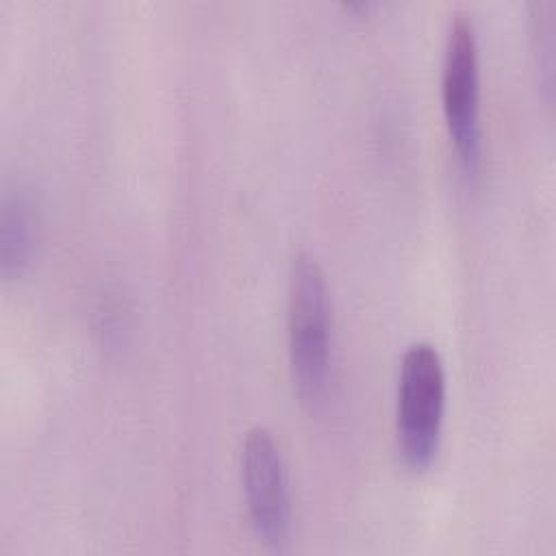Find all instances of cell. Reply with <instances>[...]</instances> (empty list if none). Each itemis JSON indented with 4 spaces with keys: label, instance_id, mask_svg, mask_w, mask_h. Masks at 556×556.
I'll return each instance as SVG.
<instances>
[{
    "label": "cell",
    "instance_id": "5",
    "mask_svg": "<svg viewBox=\"0 0 556 556\" xmlns=\"http://www.w3.org/2000/svg\"><path fill=\"white\" fill-rule=\"evenodd\" d=\"M35 250V219L24 193H7L0 211V271L2 276H22L30 265Z\"/></svg>",
    "mask_w": 556,
    "mask_h": 556
},
{
    "label": "cell",
    "instance_id": "1",
    "mask_svg": "<svg viewBox=\"0 0 556 556\" xmlns=\"http://www.w3.org/2000/svg\"><path fill=\"white\" fill-rule=\"evenodd\" d=\"M287 343L295 391L315 406L324 400L332 367V306L319 261L300 252L289 271Z\"/></svg>",
    "mask_w": 556,
    "mask_h": 556
},
{
    "label": "cell",
    "instance_id": "4",
    "mask_svg": "<svg viewBox=\"0 0 556 556\" xmlns=\"http://www.w3.org/2000/svg\"><path fill=\"white\" fill-rule=\"evenodd\" d=\"M241 482L256 536L280 549L291 532V491L287 463L274 432L252 426L241 443Z\"/></svg>",
    "mask_w": 556,
    "mask_h": 556
},
{
    "label": "cell",
    "instance_id": "3",
    "mask_svg": "<svg viewBox=\"0 0 556 556\" xmlns=\"http://www.w3.org/2000/svg\"><path fill=\"white\" fill-rule=\"evenodd\" d=\"M441 106L450 141L465 176H476L482 163L480 122V56L478 35L469 13H454L443 43Z\"/></svg>",
    "mask_w": 556,
    "mask_h": 556
},
{
    "label": "cell",
    "instance_id": "6",
    "mask_svg": "<svg viewBox=\"0 0 556 556\" xmlns=\"http://www.w3.org/2000/svg\"><path fill=\"white\" fill-rule=\"evenodd\" d=\"M532 9V39L536 41V65L543 72L545 89H552V67H554V2L536 0Z\"/></svg>",
    "mask_w": 556,
    "mask_h": 556
},
{
    "label": "cell",
    "instance_id": "2",
    "mask_svg": "<svg viewBox=\"0 0 556 556\" xmlns=\"http://www.w3.org/2000/svg\"><path fill=\"white\" fill-rule=\"evenodd\" d=\"M447 378L439 350L428 341L410 343L400 361L395 437L404 463L426 469L441 445Z\"/></svg>",
    "mask_w": 556,
    "mask_h": 556
}]
</instances>
